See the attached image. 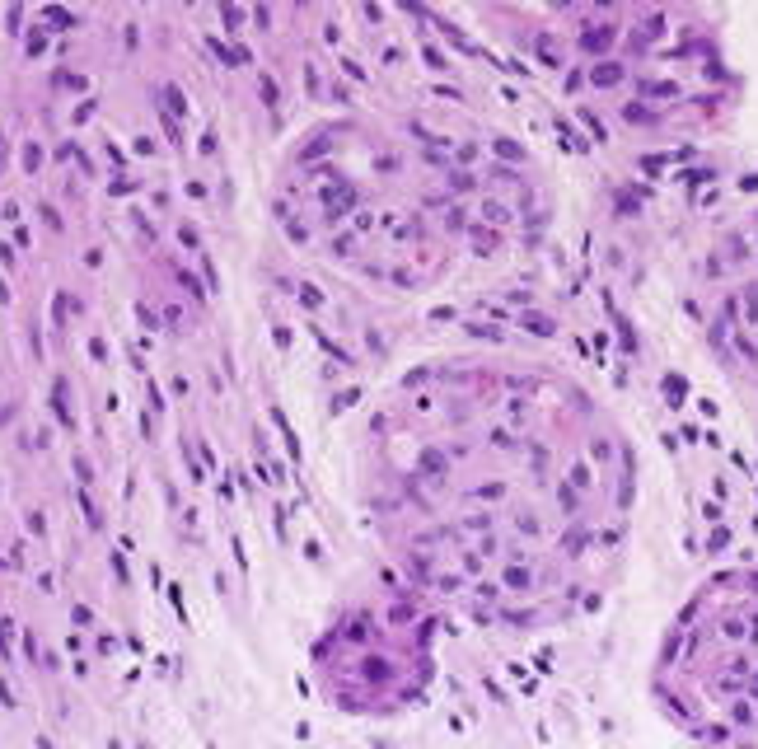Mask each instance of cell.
Segmentation results:
<instances>
[{
  "instance_id": "obj_1",
  "label": "cell",
  "mask_w": 758,
  "mask_h": 749,
  "mask_svg": "<svg viewBox=\"0 0 758 749\" xmlns=\"http://www.w3.org/2000/svg\"><path fill=\"white\" fill-rule=\"evenodd\" d=\"M356 482L384 567L482 627L571 618L632 520L614 417L571 379L501 361L398 374L361 421Z\"/></svg>"
},
{
  "instance_id": "obj_2",
  "label": "cell",
  "mask_w": 758,
  "mask_h": 749,
  "mask_svg": "<svg viewBox=\"0 0 758 749\" xmlns=\"http://www.w3.org/2000/svg\"><path fill=\"white\" fill-rule=\"evenodd\" d=\"M674 726L707 740L758 735V571H726L683 604L651 670Z\"/></svg>"
},
{
  "instance_id": "obj_3",
  "label": "cell",
  "mask_w": 758,
  "mask_h": 749,
  "mask_svg": "<svg viewBox=\"0 0 758 749\" xmlns=\"http://www.w3.org/2000/svg\"><path fill=\"white\" fill-rule=\"evenodd\" d=\"M430 627L435 604H426L403 576L384 571L379 595L342 614L332 646V698L356 717H398L421 698L430 674Z\"/></svg>"
}]
</instances>
